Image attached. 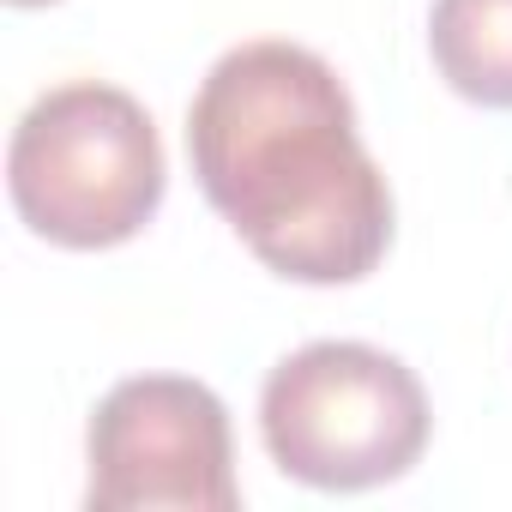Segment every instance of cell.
Here are the masks:
<instances>
[{"instance_id":"cell-1","label":"cell","mask_w":512,"mask_h":512,"mask_svg":"<svg viewBox=\"0 0 512 512\" xmlns=\"http://www.w3.org/2000/svg\"><path fill=\"white\" fill-rule=\"evenodd\" d=\"M187 157L211 211L266 272L332 290L386 260L392 187L326 55L284 37L229 49L193 91Z\"/></svg>"},{"instance_id":"cell-2","label":"cell","mask_w":512,"mask_h":512,"mask_svg":"<svg viewBox=\"0 0 512 512\" xmlns=\"http://www.w3.org/2000/svg\"><path fill=\"white\" fill-rule=\"evenodd\" d=\"M169 187L163 139L151 109L103 79L43 91L7 145V193L31 235L103 253L133 241Z\"/></svg>"},{"instance_id":"cell-3","label":"cell","mask_w":512,"mask_h":512,"mask_svg":"<svg viewBox=\"0 0 512 512\" xmlns=\"http://www.w3.org/2000/svg\"><path fill=\"white\" fill-rule=\"evenodd\" d=\"M434 434L422 380L356 338H320L284 356L260 386V440L272 464L326 494H362L422 464Z\"/></svg>"},{"instance_id":"cell-4","label":"cell","mask_w":512,"mask_h":512,"mask_svg":"<svg viewBox=\"0 0 512 512\" xmlns=\"http://www.w3.org/2000/svg\"><path fill=\"white\" fill-rule=\"evenodd\" d=\"M85 506L91 512H235V440L229 410L205 380L139 374L103 392L85 428Z\"/></svg>"},{"instance_id":"cell-5","label":"cell","mask_w":512,"mask_h":512,"mask_svg":"<svg viewBox=\"0 0 512 512\" xmlns=\"http://www.w3.org/2000/svg\"><path fill=\"white\" fill-rule=\"evenodd\" d=\"M434 73L476 109H512V0H434Z\"/></svg>"},{"instance_id":"cell-6","label":"cell","mask_w":512,"mask_h":512,"mask_svg":"<svg viewBox=\"0 0 512 512\" xmlns=\"http://www.w3.org/2000/svg\"><path fill=\"white\" fill-rule=\"evenodd\" d=\"M13 7H55V0H13Z\"/></svg>"}]
</instances>
